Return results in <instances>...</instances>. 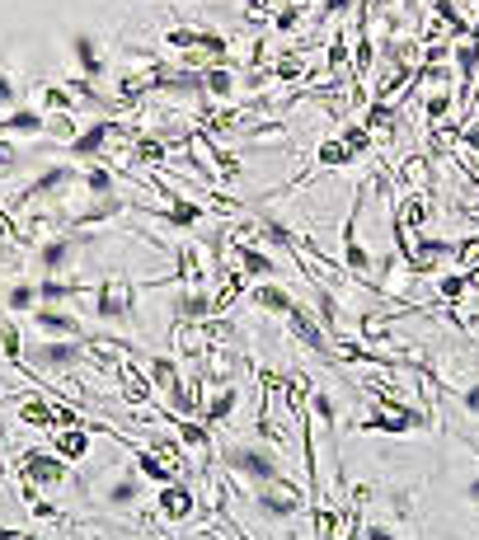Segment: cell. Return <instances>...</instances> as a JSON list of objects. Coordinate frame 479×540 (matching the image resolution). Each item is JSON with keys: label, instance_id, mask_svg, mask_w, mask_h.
I'll return each instance as SVG.
<instances>
[{"label": "cell", "instance_id": "cell-1", "mask_svg": "<svg viewBox=\"0 0 479 540\" xmlns=\"http://www.w3.org/2000/svg\"><path fill=\"white\" fill-rule=\"evenodd\" d=\"M221 475H226V484H231L235 494L254 498V489L273 484L287 470H282L278 451H268L263 442H235V447L221 451Z\"/></svg>", "mask_w": 479, "mask_h": 540}, {"label": "cell", "instance_id": "cell-2", "mask_svg": "<svg viewBox=\"0 0 479 540\" xmlns=\"http://www.w3.org/2000/svg\"><path fill=\"white\" fill-rule=\"evenodd\" d=\"M254 512L259 517H268V522H278V526H292L296 522V512L310 508V489L306 484H296L292 475H278L273 484H263V489H254Z\"/></svg>", "mask_w": 479, "mask_h": 540}, {"label": "cell", "instance_id": "cell-3", "mask_svg": "<svg viewBox=\"0 0 479 540\" xmlns=\"http://www.w3.org/2000/svg\"><path fill=\"white\" fill-rule=\"evenodd\" d=\"M395 184H400V193H409V198H437L442 170H437V160L428 151H404L400 160H395Z\"/></svg>", "mask_w": 479, "mask_h": 540}, {"label": "cell", "instance_id": "cell-4", "mask_svg": "<svg viewBox=\"0 0 479 540\" xmlns=\"http://www.w3.org/2000/svg\"><path fill=\"white\" fill-rule=\"evenodd\" d=\"M94 315L104 324H123L137 315V282L123 278V273H109V278L94 287Z\"/></svg>", "mask_w": 479, "mask_h": 540}, {"label": "cell", "instance_id": "cell-5", "mask_svg": "<svg viewBox=\"0 0 479 540\" xmlns=\"http://www.w3.org/2000/svg\"><path fill=\"white\" fill-rule=\"evenodd\" d=\"M85 362V343L71 339H52V343H33L29 348V367L38 376H71Z\"/></svg>", "mask_w": 479, "mask_h": 540}, {"label": "cell", "instance_id": "cell-6", "mask_svg": "<svg viewBox=\"0 0 479 540\" xmlns=\"http://www.w3.org/2000/svg\"><path fill=\"white\" fill-rule=\"evenodd\" d=\"M19 479L33 484V489H62L66 479H71V465L57 451H24L19 456Z\"/></svg>", "mask_w": 479, "mask_h": 540}, {"label": "cell", "instance_id": "cell-7", "mask_svg": "<svg viewBox=\"0 0 479 540\" xmlns=\"http://www.w3.org/2000/svg\"><path fill=\"white\" fill-rule=\"evenodd\" d=\"M170 348L179 353V362H202V357L217 348L212 320H174V329H170Z\"/></svg>", "mask_w": 479, "mask_h": 540}, {"label": "cell", "instance_id": "cell-8", "mask_svg": "<svg viewBox=\"0 0 479 540\" xmlns=\"http://www.w3.org/2000/svg\"><path fill=\"white\" fill-rule=\"evenodd\" d=\"M155 512L165 517L170 526H184L198 517V494L188 489V479H179V484H165L160 494H155Z\"/></svg>", "mask_w": 479, "mask_h": 540}, {"label": "cell", "instance_id": "cell-9", "mask_svg": "<svg viewBox=\"0 0 479 540\" xmlns=\"http://www.w3.org/2000/svg\"><path fill=\"white\" fill-rule=\"evenodd\" d=\"M113 127H118V118H99V123H90L71 146H66V160H76V165H99V155H104V146H109Z\"/></svg>", "mask_w": 479, "mask_h": 540}, {"label": "cell", "instance_id": "cell-10", "mask_svg": "<svg viewBox=\"0 0 479 540\" xmlns=\"http://www.w3.org/2000/svg\"><path fill=\"white\" fill-rule=\"evenodd\" d=\"M113 381H118V395H123L132 409H146V404L155 400V386H151V376L141 371L137 357H123L118 362V371H113Z\"/></svg>", "mask_w": 479, "mask_h": 540}, {"label": "cell", "instance_id": "cell-11", "mask_svg": "<svg viewBox=\"0 0 479 540\" xmlns=\"http://www.w3.org/2000/svg\"><path fill=\"white\" fill-rule=\"evenodd\" d=\"M33 324L52 334V339H71V343H85V324L71 306H38L33 310Z\"/></svg>", "mask_w": 479, "mask_h": 540}, {"label": "cell", "instance_id": "cell-12", "mask_svg": "<svg viewBox=\"0 0 479 540\" xmlns=\"http://www.w3.org/2000/svg\"><path fill=\"white\" fill-rule=\"evenodd\" d=\"M287 329H292V339L301 343V348H310L315 357H329V334L325 324H320V315H310L301 301L292 306V315H287Z\"/></svg>", "mask_w": 479, "mask_h": 540}, {"label": "cell", "instance_id": "cell-13", "mask_svg": "<svg viewBox=\"0 0 479 540\" xmlns=\"http://www.w3.org/2000/svg\"><path fill=\"white\" fill-rule=\"evenodd\" d=\"M15 414L24 428L33 432H57V414H52V390H43V395H19L15 400Z\"/></svg>", "mask_w": 479, "mask_h": 540}, {"label": "cell", "instance_id": "cell-14", "mask_svg": "<svg viewBox=\"0 0 479 540\" xmlns=\"http://www.w3.org/2000/svg\"><path fill=\"white\" fill-rule=\"evenodd\" d=\"M235 404H240V390H235V381L231 386H207V404H202V423L217 432V428H226L231 423V414H235Z\"/></svg>", "mask_w": 479, "mask_h": 540}, {"label": "cell", "instance_id": "cell-15", "mask_svg": "<svg viewBox=\"0 0 479 540\" xmlns=\"http://www.w3.org/2000/svg\"><path fill=\"white\" fill-rule=\"evenodd\" d=\"M146 376H151V386H155V395L170 404L174 395H179V386H184V371H179V362L174 357H165V353H155L151 362H146Z\"/></svg>", "mask_w": 479, "mask_h": 540}, {"label": "cell", "instance_id": "cell-16", "mask_svg": "<svg viewBox=\"0 0 479 540\" xmlns=\"http://www.w3.org/2000/svg\"><path fill=\"white\" fill-rule=\"evenodd\" d=\"M71 57H76L85 80H104V71H109V62H104V52H99V43H94L90 33H76L71 38Z\"/></svg>", "mask_w": 479, "mask_h": 540}, {"label": "cell", "instance_id": "cell-17", "mask_svg": "<svg viewBox=\"0 0 479 540\" xmlns=\"http://www.w3.org/2000/svg\"><path fill=\"white\" fill-rule=\"evenodd\" d=\"M249 301H254V310H268V315H292V306H296V296L292 292H282L278 282H254L249 287Z\"/></svg>", "mask_w": 479, "mask_h": 540}, {"label": "cell", "instance_id": "cell-18", "mask_svg": "<svg viewBox=\"0 0 479 540\" xmlns=\"http://www.w3.org/2000/svg\"><path fill=\"white\" fill-rule=\"evenodd\" d=\"M174 315L179 320H212V287H184L174 296Z\"/></svg>", "mask_w": 479, "mask_h": 540}, {"label": "cell", "instance_id": "cell-19", "mask_svg": "<svg viewBox=\"0 0 479 540\" xmlns=\"http://www.w3.org/2000/svg\"><path fill=\"white\" fill-rule=\"evenodd\" d=\"M52 451L62 456L66 465H80L85 456H90V432L85 428H62V432H52Z\"/></svg>", "mask_w": 479, "mask_h": 540}, {"label": "cell", "instance_id": "cell-20", "mask_svg": "<svg viewBox=\"0 0 479 540\" xmlns=\"http://www.w3.org/2000/svg\"><path fill=\"white\" fill-rule=\"evenodd\" d=\"M0 137H47V118L38 108H15V113L0 123Z\"/></svg>", "mask_w": 479, "mask_h": 540}, {"label": "cell", "instance_id": "cell-21", "mask_svg": "<svg viewBox=\"0 0 479 540\" xmlns=\"http://www.w3.org/2000/svg\"><path fill=\"white\" fill-rule=\"evenodd\" d=\"M43 306V292H38V282H29V278H19L10 292H5V310L10 315H33V310Z\"/></svg>", "mask_w": 479, "mask_h": 540}, {"label": "cell", "instance_id": "cell-22", "mask_svg": "<svg viewBox=\"0 0 479 540\" xmlns=\"http://www.w3.org/2000/svg\"><path fill=\"white\" fill-rule=\"evenodd\" d=\"M343 165H353V151L343 146V137H325L315 146V170H343Z\"/></svg>", "mask_w": 479, "mask_h": 540}, {"label": "cell", "instance_id": "cell-23", "mask_svg": "<svg viewBox=\"0 0 479 540\" xmlns=\"http://www.w3.org/2000/svg\"><path fill=\"white\" fill-rule=\"evenodd\" d=\"M132 461H137V465H132V470H137L141 479H151V484H160V489H165V484H179V475H174L170 465H160V461H155V456H151V451H146V447H141V451H132Z\"/></svg>", "mask_w": 479, "mask_h": 540}, {"label": "cell", "instance_id": "cell-24", "mask_svg": "<svg viewBox=\"0 0 479 540\" xmlns=\"http://www.w3.org/2000/svg\"><path fill=\"white\" fill-rule=\"evenodd\" d=\"M38 113L43 118H52V113H76V99H71V90L66 85H38Z\"/></svg>", "mask_w": 479, "mask_h": 540}, {"label": "cell", "instance_id": "cell-25", "mask_svg": "<svg viewBox=\"0 0 479 540\" xmlns=\"http://www.w3.org/2000/svg\"><path fill=\"white\" fill-rule=\"evenodd\" d=\"M310 423H320V428L334 432V423H339V404H334V395L329 390H310Z\"/></svg>", "mask_w": 479, "mask_h": 540}, {"label": "cell", "instance_id": "cell-26", "mask_svg": "<svg viewBox=\"0 0 479 540\" xmlns=\"http://www.w3.org/2000/svg\"><path fill=\"white\" fill-rule=\"evenodd\" d=\"M0 357L24 367V339H19V324L15 320H0Z\"/></svg>", "mask_w": 479, "mask_h": 540}, {"label": "cell", "instance_id": "cell-27", "mask_svg": "<svg viewBox=\"0 0 479 540\" xmlns=\"http://www.w3.org/2000/svg\"><path fill=\"white\" fill-rule=\"evenodd\" d=\"M339 137H343V146L353 151V160H357V155H367L371 146H376V141H371V132H367V127H362V123H343V132H339Z\"/></svg>", "mask_w": 479, "mask_h": 540}, {"label": "cell", "instance_id": "cell-28", "mask_svg": "<svg viewBox=\"0 0 479 540\" xmlns=\"http://www.w3.org/2000/svg\"><path fill=\"white\" fill-rule=\"evenodd\" d=\"M137 479L141 475H123L118 484H113L109 494H104V503H137Z\"/></svg>", "mask_w": 479, "mask_h": 540}, {"label": "cell", "instance_id": "cell-29", "mask_svg": "<svg viewBox=\"0 0 479 540\" xmlns=\"http://www.w3.org/2000/svg\"><path fill=\"white\" fill-rule=\"evenodd\" d=\"M456 404H461L470 418H479V381H470V386L456 390Z\"/></svg>", "mask_w": 479, "mask_h": 540}, {"label": "cell", "instance_id": "cell-30", "mask_svg": "<svg viewBox=\"0 0 479 540\" xmlns=\"http://www.w3.org/2000/svg\"><path fill=\"white\" fill-rule=\"evenodd\" d=\"M15 170H19V151L5 137H0V179H10Z\"/></svg>", "mask_w": 479, "mask_h": 540}, {"label": "cell", "instance_id": "cell-31", "mask_svg": "<svg viewBox=\"0 0 479 540\" xmlns=\"http://www.w3.org/2000/svg\"><path fill=\"white\" fill-rule=\"evenodd\" d=\"M15 80H10V71H0V108H10V104H15Z\"/></svg>", "mask_w": 479, "mask_h": 540}, {"label": "cell", "instance_id": "cell-32", "mask_svg": "<svg viewBox=\"0 0 479 540\" xmlns=\"http://www.w3.org/2000/svg\"><path fill=\"white\" fill-rule=\"evenodd\" d=\"M362 540H400L390 526H381V522H371V526H362Z\"/></svg>", "mask_w": 479, "mask_h": 540}, {"label": "cell", "instance_id": "cell-33", "mask_svg": "<svg viewBox=\"0 0 479 540\" xmlns=\"http://www.w3.org/2000/svg\"><path fill=\"white\" fill-rule=\"evenodd\" d=\"M0 540H33V536H24V531H15V526H0Z\"/></svg>", "mask_w": 479, "mask_h": 540}, {"label": "cell", "instance_id": "cell-34", "mask_svg": "<svg viewBox=\"0 0 479 540\" xmlns=\"http://www.w3.org/2000/svg\"><path fill=\"white\" fill-rule=\"evenodd\" d=\"M465 498H470V503H475V508H479V475L470 479V484H465Z\"/></svg>", "mask_w": 479, "mask_h": 540}, {"label": "cell", "instance_id": "cell-35", "mask_svg": "<svg viewBox=\"0 0 479 540\" xmlns=\"http://www.w3.org/2000/svg\"><path fill=\"white\" fill-rule=\"evenodd\" d=\"M282 540H296V531H292V526H287V536H282Z\"/></svg>", "mask_w": 479, "mask_h": 540}, {"label": "cell", "instance_id": "cell-36", "mask_svg": "<svg viewBox=\"0 0 479 540\" xmlns=\"http://www.w3.org/2000/svg\"><path fill=\"white\" fill-rule=\"evenodd\" d=\"M90 540H94V536H90Z\"/></svg>", "mask_w": 479, "mask_h": 540}]
</instances>
